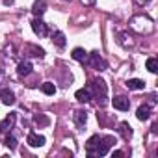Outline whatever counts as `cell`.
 Listing matches in <instances>:
<instances>
[{"label":"cell","mask_w":158,"mask_h":158,"mask_svg":"<svg viewBox=\"0 0 158 158\" xmlns=\"http://www.w3.org/2000/svg\"><path fill=\"white\" fill-rule=\"evenodd\" d=\"M15 121H17V114H15V112H13V114H8V115L4 117V121L0 123V132H10V130L13 128Z\"/></svg>","instance_id":"52a82bcc"},{"label":"cell","mask_w":158,"mask_h":158,"mask_svg":"<svg viewBox=\"0 0 158 158\" xmlns=\"http://www.w3.org/2000/svg\"><path fill=\"white\" fill-rule=\"evenodd\" d=\"M88 63L93 67V69H97V71H106V67H108V63L101 58V54L95 50V52H91V54H88Z\"/></svg>","instance_id":"277c9868"},{"label":"cell","mask_w":158,"mask_h":158,"mask_svg":"<svg viewBox=\"0 0 158 158\" xmlns=\"http://www.w3.org/2000/svg\"><path fill=\"white\" fill-rule=\"evenodd\" d=\"M4 4H8V6H11V4H13V0H4Z\"/></svg>","instance_id":"83f0119b"},{"label":"cell","mask_w":158,"mask_h":158,"mask_svg":"<svg viewBox=\"0 0 158 158\" xmlns=\"http://www.w3.org/2000/svg\"><path fill=\"white\" fill-rule=\"evenodd\" d=\"M45 11H47V2H45V0H35L34 6H32V13L35 17H41Z\"/></svg>","instance_id":"7c38bea8"},{"label":"cell","mask_w":158,"mask_h":158,"mask_svg":"<svg viewBox=\"0 0 158 158\" xmlns=\"http://www.w3.org/2000/svg\"><path fill=\"white\" fill-rule=\"evenodd\" d=\"M114 143H115L114 136H101V139L97 141V145H95V149H93V152H91L89 156H104V154L112 149Z\"/></svg>","instance_id":"3957f363"},{"label":"cell","mask_w":158,"mask_h":158,"mask_svg":"<svg viewBox=\"0 0 158 158\" xmlns=\"http://www.w3.org/2000/svg\"><path fill=\"white\" fill-rule=\"evenodd\" d=\"M73 117H74L76 127H80V128H82V127L86 125V121H88V112H86V110H76Z\"/></svg>","instance_id":"4fadbf2b"},{"label":"cell","mask_w":158,"mask_h":158,"mask_svg":"<svg viewBox=\"0 0 158 158\" xmlns=\"http://www.w3.org/2000/svg\"><path fill=\"white\" fill-rule=\"evenodd\" d=\"M80 2H82L84 6H93V4H95V0H80Z\"/></svg>","instance_id":"484cf974"},{"label":"cell","mask_w":158,"mask_h":158,"mask_svg":"<svg viewBox=\"0 0 158 158\" xmlns=\"http://www.w3.org/2000/svg\"><path fill=\"white\" fill-rule=\"evenodd\" d=\"M123 154H125L123 151H114V152H112V156H114V158H121Z\"/></svg>","instance_id":"d4e9b609"},{"label":"cell","mask_w":158,"mask_h":158,"mask_svg":"<svg viewBox=\"0 0 158 158\" xmlns=\"http://www.w3.org/2000/svg\"><path fill=\"white\" fill-rule=\"evenodd\" d=\"M88 88L91 89L93 99H97V102L101 106H104L108 102V86H106V82L102 80V78H93Z\"/></svg>","instance_id":"6da1fadb"},{"label":"cell","mask_w":158,"mask_h":158,"mask_svg":"<svg viewBox=\"0 0 158 158\" xmlns=\"http://www.w3.org/2000/svg\"><path fill=\"white\" fill-rule=\"evenodd\" d=\"M0 101H2L6 106L15 104V93L10 91V89H0Z\"/></svg>","instance_id":"30bf717a"},{"label":"cell","mask_w":158,"mask_h":158,"mask_svg":"<svg viewBox=\"0 0 158 158\" xmlns=\"http://www.w3.org/2000/svg\"><path fill=\"white\" fill-rule=\"evenodd\" d=\"M112 104H114V108H115V110H119V112H127V110L130 108V101H128V97H123V95L114 97Z\"/></svg>","instance_id":"8992f818"},{"label":"cell","mask_w":158,"mask_h":158,"mask_svg":"<svg viewBox=\"0 0 158 158\" xmlns=\"http://www.w3.org/2000/svg\"><path fill=\"white\" fill-rule=\"evenodd\" d=\"M119 43L127 48V47H134V39L128 34H119Z\"/></svg>","instance_id":"ffe728a7"},{"label":"cell","mask_w":158,"mask_h":158,"mask_svg":"<svg viewBox=\"0 0 158 158\" xmlns=\"http://www.w3.org/2000/svg\"><path fill=\"white\" fill-rule=\"evenodd\" d=\"M52 43L56 45V47H60V48H63L65 47V34L63 32H60V30H56L54 34H52Z\"/></svg>","instance_id":"e0dca14e"},{"label":"cell","mask_w":158,"mask_h":158,"mask_svg":"<svg viewBox=\"0 0 158 158\" xmlns=\"http://www.w3.org/2000/svg\"><path fill=\"white\" fill-rule=\"evenodd\" d=\"M130 28L138 34H151L154 30V24L147 15H138L130 21Z\"/></svg>","instance_id":"7a4b0ae2"},{"label":"cell","mask_w":158,"mask_h":158,"mask_svg":"<svg viewBox=\"0 0 158 158\" xmlns=\"http://www.w3.org/2000/svg\"><path fill=\"white\" fill-rule=\"evenodd\" d=\"M34 121H35V125H39V127H47V125L50 123V119H48L47 115H43V114L35 115V117H34Z\"/></svg>","instance_id":"603a6c76"},{"label":"cell","mask_w":158,"mask_h":158,"mask_svg":"<svg viewBox=\"0 0 158 158\" xmlns=\"http://www.w3.org/2000/svg\"><path fill=\"white\" fill-rule=\"evenodd\" d=\"M4 145H6L8 149H11V151H13V149L17 147V139H15L13 136H6V139H4Z\"/></svg>","instance_id":"cb8c5ba5"},{"label":"cell","mask_w":158,"mask_h":158,"mask_svg":"<svg viewBox=\"0 0 158 158\" xmlns=\"http://www.w3.org/2000/svg\"><path fill=\"white\" fill-rule=\"evenodd\" d=\"M136 117H138L139 121H147V119L151 117V106H149V104H141V106L138 108V112H136Z\"/></svg>","instance_id":"5bb4252c"},{"label":"cell","mask_w":158,"mask_h":158,"mask_svg":"<svg viewBox=\"0 0 158 158\" xmlns=\"http://www.w3.org/2000/svg\"><path fill=\"white\" fill-rule=\"evenodd\" d=\"M32 30H34V34H35V35H39V37L48 35V26L41 21V17H35V19L32 21Z\"/></svg>","instance_id":"5b68a950"},{"label":"cell","mask_w":158,"mask_h":158,"mask_svg":"<svg viewBox=\"0 0 158 158\" xmlns=\"http://www.w3.org/2000/svg\"><path fill=\"white\" fill-rule=\"evenodd\" d=\"M17 73H19V76H28L32 73V63L30 61H21L19 67H17Z\"/></svg>","instance_id":"ac0fdd59"},{"label":"cell","mask_w":158,"mask_h":158,"mask_svg":"<svg viewBox=\"0 0 158 158\" xmlns=\"http://www.w3.org/2000/svg\"><path fill=\"white\" fill-rule=\"evenodd\" d=\"M117 130H119V134H121L123 139H130V138H132V127H130L127 121H121Z\"/></svg>","instance_id":"8fae6325"},{"label":"cell","mask_w":158,"mask_h":158,"mask_svg":"<svg viewBox=\"0 0 158 158\" xmlns=\"http://www.w3.org/2000/svg\"><path fill=\"white\" fill-rule=\"evenodd\" d=\"M73 60H76V61H80V63H86L88 61V52L84 50V48H80V47H76L74 50H73Z\"/></svg>","instance_id":"9a60e30c"},{"label":"cell","mask_w":158,"mask_h":158,"mask_svg":"<svg viewBox=\"0 0 158 158\" xmlns=\"http://www.w3.org/2000/svg\"><path fill=\"white\" fill-rule=\"evenodd\" d=\"M26 48H28V52H32V54H28V56H35V58H43V56H45V50H43L41 47H35V45H26Z\"/></svg>","instance_id":"d6986e66"},{"label":"cell","mask_w":158,"mask_h":158,"mask_svg":"<svg viewBox=\"0 0 158 158\" xmlns=\"http://www.w3.org/2000/svg\"><path fill=\"white\" fill-rule=\"evenodd\" d=\"M28 145L30 147H43L45 145V136H39L35 132H30L28 134Z\"/></svg>","instance_id":"9c48e42d"},{"label":"cell","mask_w":158,"mask_h":158,"mask_svg":"<svg viewBox=\"0 0 158 158\" xmlns=\"http://www.w3.org/2000/svg\"><path fill=\"white\" fill-rule=\"evenodd\" d=\"M41 89H43V93H47V95H54V93H56V86H54L52 82L41 84Z\"/></svg>","instance_id":"7402d4cb"},{"label":"cell","mask_w":158,"mask_h":158,"mask_svg":"<svg viewBox=\"0 0 158 158\" xmlns=\"http://www.w3.org/2000/svg\"><path fill=\"white\" fill-rule=\"evenodd\" d=\"M63 2H71V0H63Z\"/></svg>","instance_id":"f1b7e54d"},{"label":"cell","mask_w":158,"mask_h":158,"mask_svg":"<svg viewBox=\"0 0 158 158\" xmlns=\"http://www.w3.org/2000/svg\"><path fill=\"white\" fill-rule=\"evenodd\" d=\"M128 89H134V91H139V89H143L145 88V82L143 80H139V78H130V80H127V84H125Z\"/></svg>","instance_id":"2e32d148"},{"label":"cell","mask_w":158,"mask_h":158,"mask_svg":"<svg viewBox=\"0 0 158 158\" xmlns=\"http://www.w3.org/2000/svg\"><path fill=\"white\" fill-rule=\"evenodd\" d=\"M145 65H147V71L149 73H158V60L156 58H149Z\"/></svg>","instance_id":"44dd1931"},{"label":"cell","mask_w":158,"mask_h":158,"mask_svg":"<svg viewBox=\"0 0 158 158\" xmlns=\"http://www.w3.org/2000/svg\"><path fill=\"white\" fill-rule=\"evenodd\" d=\"M74 97H76V101H78V102H89V101L93 99V95H91V89H89V88H82V89H78V91L74 93Z\"/></svg>","instance_id":"ba28073f"},{"label":"cell","mask_w":158,"mask_h":158,"mask_svg":"<svg viewBox=\"0 0 158 158\" xmlns=\"http://www.w3.org/2000/svg\"><path fill=\"white\" fill-rule=\"evenodd\" d=\"M136 2H138V4H141V6H145V4H149V2H151V0H136Z\"/></svg>","instance_id":"4316f807"}]
</instances>
